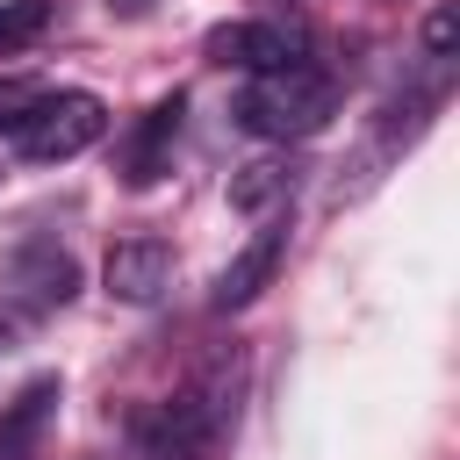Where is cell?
I'll return each mask as SVG.
<instances>
[{
	"label": "cell",
	"instance_id": "obj_7",
	"mask_svg": "<svg viewBox=\"0 0 460 460\" xmlns=\"http://www.w3.org/2000/svg\"><path fill=\"white\" fill-rule=\"evenodd\" d=\"M101 280H108L115 302L144 309V302H158V295L172 288V244H158V237H122V244L108 252Z\"/></svg>",
	"mask_w": 460,
	"mask_h": 460
},
{
	"label": "cell",
	"instance_id": "obj_6",
	"mask_svg": "<svg viewBox=\"0 0 460 460\" xmlns=\"http://www.w3.org/2000/svg\"><path fill=\"white\" fill-rule=\"evenodd\" d=\"M280 252H288V223H266V230H252V244L216 273V288H208V309L216 316H230V309H252L259 302V288L280 273Z\"/></svg>",
	"mask_w": 460,
	"mask_h": 460
},
{
	"label": "cell",
	"instance_id": "obj_10",
	"mask_svg": "<svg viewBox=\"0 0 460 460\" xmlns=\"http://www.w3.org/2000/svg\"><path fill=\"white\" fill-rule=\"evenodd\" d=\"M50 410H58V381H50V374H36V381H29V388L0 410V460H22V453L43 438Z\"/></svg>",
	"mask_w": 460,
	"mask_h": 460
},
{
	"label": "cell",
	"instance_id": "obj_9",
	"mask_svg": "<svg viewBox=\"0 0 460 460\" xmlns=\"http://www.w3.org/2000/svg\"><path fill=\"white\" fill-rule=\"evenodd\" d=\"M288 194H295V158H288V151H266V158H252V165L230 172V208H237V216H266V208H280Z\"/></svg>",
	"mask_w": 460,
	"mask_h": 460
},
{
	"label": "cell",
	"instance_id": "obj_8",
	"mask_svg": "<svg viewBox=\"0 0 460 460\" xmlns=\"http://www.w3.org/2000/svg\"><path fill=\"white\" fill-rule=\"evenodd\" d=\"M180 115H187V101H180V93H165V101L137 122V137H129V151H122V180H129V187H151V180L165 172L172 137H180Z\"/></svg>",
	"mask_w": 460,
	"mask_h": 460
},
{
	"label": "cell",
	"instance_id": "obj_13",
	"mask_svg": "<svg viewBox=\"0 0 460 460\" xmlns=\"http://www.w3.org/2000/svg\"><path fill=\"white\" fill-rule=\"evenodd\" d=\"M101 7H108V14H122V22H137V14H151L158 0H101Z\"/></svg>",
	"mask_w": 460,
	"mask_h": 460
},
{
	"label": "cell",
	"instance_id": "obj_5",
	"mask_svg": "<svg viewBox=\"0 0 460 460\" xmlns=\"http://www.w3.org/2000/svg\"><path fill=\"white\" fill-rule=\"evenodd\" d=\"M208 58L216 65H237V72H280V65L309 58V29L302 22H280V14H266V22H223L208 36Z\"/></svg>",
	"mask_w": 460,
	"mask_h": 460
},
{
	"label": "cell",
	"instance_id": "obj_11",
	"mask_svg": "<svg viewBox=\"0 0 460 460\" xmlns=\"http://www.w3.org/2000/svg\"><path fill=\"white\" fill-rule=\"evenodd\" d=\"M417 58H424V72H431V79H453V65H460V7H453V0H438V7L424 14Z\"/></svg>",
	"mask_w": 460,
	"mask_h": 460
},
{
	"label": "cell",
	"instance_id": "obj_2",
	"mask_svg": "<svg viewBox=\"0 0 460 460\" xmlns=\"http://www.w3.org/2000/svg\"><path fill=\"white\" fill-rule=\"evenodd\" d=\"M101 137H108V108H101V93H79V86L36 93L22 108V122H14V151L29 165H65V158L93 151Z\"/></svg>",
	"mask_w": 460,
	"mask_h": 460
},
{
	"label": "cell",
	"instance_id": "obj_3",
	"mask_svg": "<svg viewBox=\"0 0 460 460\" xmlns=\"http://www.w3.org/2000/svg\"><path fill=\"white\" fill-rule=\"evenodd\" d=\"M0 288H7L29 316H50V309H65V302L79 295V259H72L58 237L22 230V237L0 252Z\"/></svg>",
	"mask_w": 460,
	"mask_h": 460
},
{
	"label": "cell",
	"instance_id": "obj_4",
	"mask_svg": "<svg viewBox=\"0 0 460 460\" xmlns=\"http://www.w3.org/2000/svg\"><path fill=\"white\" fill-rule=\"evenodd\" d=\"M223 438H230V431L180 388L172 402H151V410L137 417V431H129V460H216Z\"/></svg>",
	"mask_w": 460,
	"mask_h": 460
},
{
	"label": "cell",
	"instance_id": "obj_12",
	"mask_svg": "<svg viewBox=\"0 0 460 460\" xmlns=\"http://www.w3.org/2000/svg\"><path fill=\"white\" fill-rule=\"evenodd\" d=\"M50 29V0H0V50H22Z\"/></svg>",
	"mask_w": 460,
	"mask_h": 460
},
{
	"label": "cell",
	"instance_id": "obj_1",
	"mask_svg": "<svg viewBox=\"0 0 460 460\" xmlns=\"http://www.w3.org/2000/svg\"><path fill=\"white\" fill-rule=\"evenodd\" d=\"M338 115V79L309 58L280 65V72H252L230 101V122L244 137H266V144H295V137H316L323 122Z\"/></svg>",
	"mask_w": 460,
	"mask_h": 460
}]
</instances>
